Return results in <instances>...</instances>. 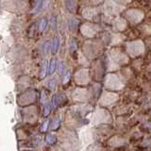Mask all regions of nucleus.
<instances>
[{
	"label": "nucleus",
	"mask_w": 151,
	"mask_h": 151,
	"mask_svg": "<svg viewBox=\"0 0 151 151\" xmlns=\"http://www.w3.org/2000/svg\"><path fill=\"white\" fill-rule=\"evenodd\" d=\"M75 81L77 82L78 85H86L89 82V72L86 69L78 70L75 74Z\"/></svg>",
	"instance_id": "obj_5"
},
{
	"label": "nucleus",
	"mask_w": 151,
	"mask_h": 151,
	"mask_svg": "<svg viewBox=\"0 0 151 151\" xmlns=\"http://www.w3.org/2000/svg\"><path fill=\"white\" fill-rule=\"evenodd\" d=\"M46 26H47V19L45 17L42 18L40 20V23H39V27H38V28H39V31L40 32L45 31Z\"/></svg>",
	"instance_id": "obj_19"
},
{
	"label": "nucleus",
	"mask_w": 151,
	"mask_h": 151,
	"mask_svg": "<svg viewBox=\"0 0 151 151\" xmlns=\"http://www.w3.org/2000/svg\"><path fill=\"white\" fill-rule=\"evenodd\" d=\"M72 97L76 101H83L87 97V91L82 88H78L72 93Z\"/></svg>",
	"instance_id": "obj_6"
},
{
	"label": "nucleus",
	"mask_w": 151,
	"mask_h": 151,
	"mask_svg": "<svg viewBox=\"0 0 151 151\" xmlns=\"http://www.w3.org/2000/svg\"><path fill=\"white\" fill-rule=\"evenodd\" d=\"M70 78H71V73L70 72H67L65 75H64V78H63V83L65 85V84H67V82L70 80Z\"/></svg>",
	"instance_id": "obj_26"
},
{
	"label": "nucleus",
	"mask_w": 151,
	"mask_h": 151,
	"mask_svg": "<svg viewBox=\"0 0 151 151\" xmlns=\"http://www.w3.org/2000/svg\"><path fill=\"white\" fill-rule=\"evenodd\" d=\"M64 72V63L63 61H59L58 63V73L60 76H63Z\"/></svg>",
	"instance_id": "obj_23"
},
{
	"label": "nucleus",
	"mask_w": 151,
	"mask_h": 151,
	"mask_svg": "<svg viewBox=\"0 0 151 151\" xmlns=\"http://www.w3.org/2000/svg\"><path fill=\"white\" fill-rule=\"evenodd\" d=\"M48 88L50 89V91H54L57 87V80L56 78H51L48 81Z\"/></svg>",
	"instance_id": "obj_22"
},
{
	"label": "nucleus",
	"mask_w": 151,
	"mask_h": 151,
	"mask_svg": "<svg viewBox=\"0 0 151 151\" xmlns=\"http://www.w3.org/2000/svg\"><path fill=\"white\" fill-rule=\"evenodd\" d=\"M44 116L46 117L47 115L49 114L51 110H52V105H51V102L50 101H46L44 105Z\"/></svg>",
	"instance_id": "obj_17"
},
{
	"label": "nucleus",
	"mask_w": 151,
	"mask_h": 151,
	"mask_svg": "<svg viewBox=\"0 0 151 151\" xmlns=\"http://www.w3.org/2000/svg\"><path fill=\"white\" fill-rule=\"evenodd\" d=\"M50 25L55 29L56 27H57V17L55 15H52V17L50 19Z\"/></svg>",
	"instance_id": "obj_25"
},
{
	"label": "nucleus",
	"mask_w": 151,
	"mask_h": 151,
	"mask_svg": "<svg viewBox=\"0 0 151 151\" xmlns=\"http://www.w3.org/2000/svg\"><path fill=\"white\" fill-rule=\"evenodd\" d=\"M69 45H70V52H71V54L75 53L76 49H77V42H76V40L74 39V38H72V39L70 40Z\"/></svg>",
	"instance_id": "obj_20"
},
{
	"label": "nucleus",
	"mask_w": 151,
	"mask_h": 151,
	"mask_svg": "<svg viewBox=\"0 0 151 151\" xmlns=\"http://www.w3.org/2000/svg\"><path fill=\"white\" fill-rule=\"evenodd\" d=\"M51 49V42L49 41H46L45 42V44L42 45V54H44L45 56L48 54V52L50 51Z\"/></svg>",
	"instance_id": "obj_18"
},
{
	"label": "nucleus",
	"mask_w": 151,
	"mask_h": 151,
	"mask_svg": "<svg viewBox=\"0 0 151 151\" xmlns=\"http://www.w3.org/2000/svg\"><path fill=\"white\" fill-rule=\"evenodd\" d=\"M44 2L45 0H35V4H34V8H33V13H38L42 11V6H44Z\"/></svg>",
	"instance_id": "obj_14"
},
{
	"label": "nucleus",
	"mask_w": 151,
	"mask_h": 151,
	"mask_svg": "<svg viewBox=\"0 0 151 151\" xmlns=\"http://www.w3.org/2000/svg\"><path fill=\"white\" fill-rule=\"evenodd\" d=\"M47 72H48V64H47V61L45 60L44 63H42V66H41V71H40V78H44Z\"/></svg>",
	"instance_id": "obj_15"
},
{
	"label": "nucleus",
	"mask_w": 151,
	"mask_h": 151,
	"mask_svg": "<svg viewBox=\"0 0 151 151\" xmlns=\"http://www.w3.org/2000/svg\"><path fill=\"white\" fill-rule=\"evenodd\" d=\"M60 145L64 146L66 149H71L74 148L75 145H78V139L76 137V134L73 131L69 129H65L61 131L60 135Z\"/></svg>",
	"instance_id": "obj_1"
},
{
	"label": "nucleus",
	"mask_w": 151,
	"mask_h": 151,
	"mask_svg": "<svg viewBox=\"0 0 151 151\" xmlns=\"http://www.w3.org/2000/svg\"><path fill=\"white\" fill-rule=\"evenodd\" d=\"M56 69H57V60H56V59L52 58L50 60L49 64H48V72H47V74H49L50 76H52L55 73Z\"/></svg>",
	"instance_id": "obj_12"
},
{
	"label": "nucleus",
	"mask_w": 151,
	"mask_h": 151,
	"mask_svg": "<svg viewBox=\"0 0 151 151\" xmlns=\"http://www.w3.org/2000/svg\"><path fill=\"white\" fill-rule=\"evenodd\" d=\"M79 26V21L78 20L77 18L75 17H71L68 21V27H69V29L71 31H76L78 29V27Z\"/></svg>",
	"instance_id": "obj_9"
},
{
	"label": "nucleus",
	"mask_w": 151,
	"mask_h": 151,
	"mask_svg": "<svg viewBox=\"0 0 151 151\" xmlns=\"http://www.w3.org/2000/svg\"><path fill=\"white\" fill-rule=\"evenodd\" d=\"M57 100H58V106H63L64 104L67 103V96L64 93H60L57 96Z\"/></svg>",
	"instance_id": "obj_16"
},
{
	"label": "nucleus",
	"mask_w": 151,
	"mask_h": 151,
	"mask_svg": "<svg viewBox=\"0 0 151 151\" xmlns=\"http://www.w3.org/2000/svg\"><path fill=\"white\" fill-rule=\"evenodd\" d=\"M57 142H58V138L56 137V135L52 134V133H49L45 136V143L49 145H55Z\"/></svg>",
	"instance_id": "obj_13"
},
{
	"label": "nucleus",
	"mask_w": 151,
	"mask_h": 151,
	"mask_svg": "<svg viewBox=\"0 0 151 151\" xmlns=\"http://www.w3.org/2000/svg\"><path fill=\"white\" fill-rule=\"evenodd\" d=\"M30 85H31V80L28 77H22L17 81V88L21 92L26 91L27 89H29Z\"/></svg>",
	"instance_id": "obj_7"
},
{
	"label": "nucleus",
	"mask_w": 151,
	"mask_h": 151,
	"mask_svg": "<svg viewBox=\"0 0 151 151\" xmlns=\"http://www.w3.org/2000/svg\"><path fill=\"white\" fill-rule=\"evenodd\" d=\"M59 47H60V39L58 36H56L54 38L53 42H51V50H52V53L56 54L57 52L59 50Z\"/></svg>",
	"instance_id": "obj_11"
},
{
	"label": "nucleus",
	"mask_w": 151,
	"mask_h": 151,
	"mask_svg": "<svg viewBox=\"0 0 151 151\" xmlns=\"http://www.w3.org/2000/svg\"><path fill=\"white\" fill-rule=\"evenodd\" d=\"M35 101H36V92L31 89H27L26 91H23V93L18 96L17 99V102L21 107L32 105Z\"/></svg>",
	"instance_id": "obj_2"
},
{
	"label": "nucleus",
	"mask_w": 151,
	"mask_h": 151,
	"mask_svg": "<svg viewBox=\"0 0 151 151\" xmlns=\"http://www.w3.org/2000/svg\"><path fill=\"white\" fill-rule=\"evenodd\" d=\"M49 123H50V121L48 119H45L44 121V123H42V127H41V131L42 132H45L47 129H49Z\"/></svg>",
	"instance_id": "obj_21"
},
{
	"label": "nucleus",
	"mask_w": 151,
	"mask_h": 151,
	"mask_svg": "<svg viewBox=\"0 0 151 151\" xmlns=\"http://www.w3.org/2000/svg\"><path fill=\"white\" fill-rule=\"evenodd\" d=\"M23 120L28 124H34L38 120V111L36 107L33 105L26 106L22 111Z\"/></svg>",
	"instance_id": "obj_3"
},
{
	"label": "nucleus",
	"mask_w": 151,
	"mask_h": 151,
	"mask_svg": "<svg viewBox=\"0 0 151 151\" xmlns=\"http://www.w3.org/2000/svg\"><path fill=\"white\" fill-rule=\"evenodd\" d=\"M65 8L70 12H76L78 9L77 0H65Z\"/></svg>",
	"instance_id": "obj_8"
},
{
	"label": "nucleus",
	"mask_w": 151,
	"mask_h": 151,
	"mask_svg": "<svg viewBox=\"0 0 151 151\" xmlns=\"http://www.w3.org/2000/svg\"><path fill=\"white\" fill-rule=\"evenodd\" d=\"M60 116H55L53 118V120L51 121V123H49V127L51 130H57L59 129V126H60Z\"/></svg>",
	"instance_id": "obj_10"
},
{
	"label": "nucleus",
	"mask_w": 151,
	"mask_h": 151,
	"mask_svg": "<svg viewBox=\"0 0 151 151\" xmlns=\"http://www.w3.org/2000/svg\"><path fill=\"white\" fill-rule=\"evenodd\" d=\"M3 7L11 12H20L26 9L27 3L26 0H4Z\"/></svg>",
	"instance_id": "obj_4"
},
{
	"label": "nucleus",
	"mask_w": 151,
	"mask_h": 151,
	"mask_svg": "<svg viewBox=\"0 0 151 151\" xmlns=\"http://www.w3.org/2000/svg\"><path fill=\"white\" fill-rule=\"evenodd\" d=\"M51 105H52V109H54V110H55L57 107H58V100H57V96H56V94L52 96Z\"/></svg>",
	"instance_id": "obj_24"
}]
</instances>
